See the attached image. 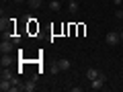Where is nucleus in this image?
<instances>
[{"label":"nucleus","instance_id":"nucleus-1","mask_svg":"<svg viewBox=\"0 0 123 92\" xmlns=\"http://www.w3.org/2000/svg\"><path fill=\"white\" fill-rule=\"evenodd\" d=\"M105 41H107V45H111V47H113V45H117L119 41H121V37H119L117 31H109V33L105 35Z\"/></svg>","mask_w":123,"mask_h":92},{"label":"nucleus","instance_id":"nucleus-2","mask_svg":"<svg viewBox=\"0 0 123 92\" xmlns=\"http://www.w3.org/2000/svg\"><path fill=\"white\" fill-rule=\"evenodd\" d=\"M12 49H14V41L8 39V37H4L2 43H0V51H2V53H10Z\"/></svg>","mask_w":123,"mask_h":92},{"label":"nucleus","instance_id":"nucleus-3","mask_svg":"<svg viewBox=\"0 0 123 92\" xmlns=\"http://www.w3.org/2000/svg\"><path fill=\"white\" fill-rule=\"evenodd\" d=\"M105 80H107V78H105V76L101 74V76H98V78L90 80V88H92V90H101V88L105 86Z\"/></svg>","mask_w":123,"mask_h":92},{"label":"nucleus","instance_id":"nucleus-4","mask_svg":"<svg viewBox=\"0 0 123 92\" xmlns=\"http://www.w3.org/2000/svg\"><path fill=\"white\" fill-rule=\"evenodd\" d=\"M10 88H12V82H10V80H0V90L2 92H10Z\"/></svg>","mask_w":123,"mask_h":92},{"label":"nucleus","instance_id":"nucleus-5","mask_svg":"<svg viewBox=\"0 0 123 92\" xmlns=\"http://www.w3.org/2000/svg\"><path fill=\"white\" fill-rule=\"evenodd\" d=\"M0 78H4V80H12L14 76H12V72L8 70V66H4L2 70H0Z\"/></svg>","mask_w":123,"mask_h":92},{"label":"nucleus","instance_id":"nucleus-6","mask_svg":"<svg viewBox=\"0 0 123 92\" xmlns=\"http://www.w3.org/2000/svg\"><path fill=\"white\" fill-rule=\"evenodd\" d=\"M98 76H101V72H98L97 68H88L86 70V78L88 80H94V78H98Z\"/></svg>","mask_w":123,"mask_h":92},{"label":"nucleus","instance_id":"nucleus-7","mask_svg":"<svg viewBox=\"0 0 123 92\" xmlns=\"http://www.w3.org/2000/svg\"><path fill=\"white\" fill-rule=\"evenodd\" d=\"M35 88H37V82H35V80H29V82L23 84V90H25V92H33Z\"/></svg>","mask_w":123,"mask_h":92},{"label":"nucleus","instance_id":"nucleus-8","mask_svg":"<svg viewBox=\"0 0 123 92\" xmlns=\"http://www.w3.org/2000/svg\"><path fill=\"white\" fill-rule=\"evenodd\" d=\"M12 63V57H10V53H2V59H0V66H10Z\"/></svg>","mask_w":123,"mask_h":92},{"label":"nucleus","instance_id":"nucleus-9","mask_svg":"<svg viewBox=\"0 0 123 92\" xmlns=\"http://www.w3.org/2000/svg\"><path fill=\"white\" fill-rule=\"evenodd\" d=\"M57 68H60V72L70 70V59H60V61H57Z\"/></svg>","mask_w":123,"mask_h":92},{"label":"nucleus","instance_id":"nucleus-10","mask_svg":"<svg viewBox=\"0 0 123 92\" xmlns=\"http://www.w3.org/2000/svg\"><path fill=\"white\" fill-rule=\"evenodd\" d=\"M68 2H70V12L76 14L78 12V2H76V0H68Z\"/></svg>","mask_w":123,"mask_h":92},{"label":"nucleus","instance_id":"nucleus-11","mask_svg":"<svg viewBox=\"0 0 123 92\" xmlns=\"http://www.w3.org/2000/svg\"><path fill=\"white\" fill-rule=\"evenodd\" d=\"M49 8H51V10H55V12H57V10L62 8V4L57 2V0H51V2H49Z\"/></svg>","mask_w":123,"mask_h":92},{"label":"nucleus","instance_id":"nucleus-12","mask_svg":"<svg viewBox=\"0 0 123 92\" xmlns=\"http://www.w3.org/2000/svg\"><path fill=\"white\" fill-rule=\"evenodd\" d=\"M27 2H29V6H31V8H39L43 0H27Z\"/></svg>","mask_w":123,"mask_h":92},{"label":"nucleus","instance_id":"nucleus-13","mask_svg":"<svg viewBox=\"0 0 123 92\" xmlns=\"http://www.w3.org/2000/svg\"><path fill=\"white\" fill-rule=\"evenodd\" d=\"M115 17H117L119 21H123V8H117V12H115Z\"/></svg>","mask_w":123,"mask_h":92},{"label":"nucleus","instance_id":"nucleus-14","mask_svg":"<svg viewBox=\"0 0 123 92\" xmlns=\"http://www.w3.org/2000/svg\"><path fill=\"white\" fill-rule=\"evenodd\" d=\"M113 4H117L119 8H121V6H123V0H113Z\"/></svg>","mask_w":123,"mask_h":92},{"label":"nucleus","instance_id":"nucleus-15","mask_svg":"<svg viewBox=\"0 0 123 92\" xmlns=\"http://www.w3.org/2000/svg\"><path fill=\"white\" fill-rule=\"evenodd\" d=\"M14 2H18V4H23V2H27V0H14Z\"/></svg>","mask_w":123,"mask_h":92},{"label":"nucleus","instance_id":"nucleus-16","mask_svg":"<svg viewBox=\"0 0 123 92\" xmlns=\"http://www.w3.org/2000/svg\"><path fill=\"white\" fill-rule=\"evenodd\" d=\"M119 37H121V41H123V31H119Z\"/></svg>","mask_w":123,"mask_h":92},{"label":"nucleus","instance_id":"nucleus-17","mask_svg":"<svg viewBox=\"0 0 123 92\" xmlns=\"http://www.w3.org/2000/svg\"><path fill=\"white\" fill-rule=\"evenodd\" d=\"M121 8H123V6H121Z\"/></svg>","mask_w":123,"mask_h":92}]
</instances>
